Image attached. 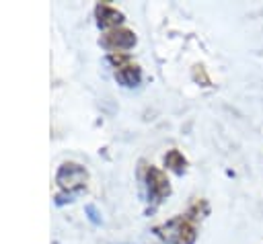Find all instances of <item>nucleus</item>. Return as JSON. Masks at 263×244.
<instances>
[{
    "instance_id": "423d86ee",
    "label": "nucleus",
    "mask_w": 263,
    "mask_h": 244,
    "mask_svg": "<svg viewBox=\"0 0 263 244\" xmlns=\"http://www.w3.org/2000/svg\"><path fill=\"white\" fill-rule=\"evenodd\" d=\"M95 14H97V23H99V27H109V29H115L121 21H123V14L117 10V8H113L111 4H97V8H95Z\"/></svg>"
},
{
    "instance_id": "f257e3e1",
    "label": "nucleus",
    "mask_w": 263,
    "mask_h": 244,
    "mask_svg": "<svg viewBox=\"0 0 263 244\" xmlns=\"http://www.w3.org/2000/svg\"><path fill=\"white\" fill-rule=\"evenodd\" d=\"M154 234L162 238L166 244H195L197 228L191 215H175L173 219L154 228Z\"/></svg>"
},
{
    "instance_id": "0eeeda50",
    "label": "nucleus",
    "mask_w": 263,
    "mask_h": 244,
    "mask_svg": "<svg viewBox=\"0 0 263 244\" xmlns=\"http://www.w3.org/2000/svg\"><path fill=\"white\" fill-rule=\"evenodd\" d=\"M164 164H166V168L175 170L177 174H183L185 172V166H187V160H185V156L179 150H171L164 156Z\"/></svg>"
},
{
    "instance_id": "f03ea898",
    "label": "nucleus",
    "mask_w": 263,
    "mask_h": 244,
    "mask_svg": "<svg viewBox=\"0 0 263 244\" xmlns=\"http://www.w3.org/2000/svg\"><path fill=\"white\" fill-rule=\"evenodd\" d=\"M60 189L68 191L70 195L72 193H78L86 187V180H88V172L84 170V166L76 164V162H64L58 170V176H55Z\"/></svg>"
},
{
    "instance_id": "39448f33",
    "label": "nucleus",
    "mask_w": 263,
    "mask_h": 244,
    "mask_svg": "<svg viewBox=\"0 0 263 244\" xmlns=\"http://www.w3.org/2000/svg\"><path fill=\"white\" fill-rule=\"evenodd\" d=\"M103 45L119 51V49H129L136 45V35L134 31L129 29H123V27H115V29H109L105 35H103Z\"/></svg>"
},
{
    "instance_id": "20e7f679",
    "label": "nucleus",
    "mask_w": 263,
    "mask_h": 244,
    "mask_svg": "<svg viewBox=\"0 0 263 244\" xmlns=\"http://www.w3.org/2000/svg\"><path fill=\"white\" fill-rule=\"evenodd\" d=\"M146 185H148V199L154 205L171 195V185H168L166 174L154 166H148V170H146Z\"/></svg>"
},
{
    "instance_id": "7ed1b4c3",
    "label": "nucleus",
    "mask_w": 263,
    "mask_h": 244,
    "mask_svg": "<svg viewBox=\"0 0 263 244\" xmlns=\"http://www.w3.org/2000/svg\"><path fill=\"white\" fill-rule=\"evenodd\" d=\"M109 62L113 64V72L115 78L123 84V86H138L142 80V72L138 68V64H134L129 59V55L121 53V51H113L109 55Z\"/></svg>"
}]
</instances>
